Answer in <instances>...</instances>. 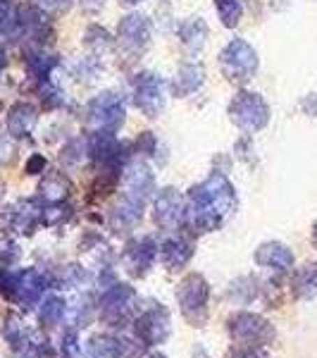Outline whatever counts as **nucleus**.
Returning <instances> with one entry per match:
<instances>
[{
    "label": "nucleus",
    "instance_id": "nucleus-1",
    "mask_svg": "<svg viewBox=\"0 0 317 358\" xmlns=\"http://www.w3.org/2000/svg\"><path fill=\"white\" fill-rule=\"evenodd\" d=\"M236 208V194L229 179L215 172L205 179L203 184L191 189L189 194V206L184 210V222L200 232H212L227 220Z\"/></svg>",
    "mask_w": 317,
    "mask_h": 358
},
{
    "label": "nucleus",
    "instance_id": "nucleus-2",
    "mask_svg": "<svg viewBox=\"0 0 317 358\" xmlns=\"http://www.w3.org/2000/svg\"><path fill=\"white\" fill-rule=\"evenodd\" d=\"M220 67L229 82L244 84L256 77L258 72V53L244 38H234L220 53Z\"/></svg>",
    "mask_w": 317,
    "mask_h": 358
},
{
    "label": "nucleus",
    "instance_id": "nucleus-3",
    "mask_svg": "<svg viewBox=\"0 0 317 358\" xmlns=\"http://www.w3.org/2000/svg\"><path fill=\"white\" fill-rule=\"evenodd\" d=\"M229 117L232 122L244 131H260L270 122V108L263 101V96L251 94V91H241L234 96L232 106H229Z\"/></svg>",
    "mask_w": 317,
    "mask_h": 358
},
{
    "label": "nucleus",
    "instance_id": "nucleus-4",
    "mask_svg": "<svg viewBox=\"0 0 317 358\" xmlns=\"http://www.w3.org/2000/svg\"><path fill=\"white\" fill-rule=\"evenodd\" d=\"M207 282L203 275L193 273L186 275L182 280L179 289H177V299H179L182 313L193 322V325H200L205 320V306H207Z\"/></svg>",
    "mask_w": 317,
    "mask_h": 358
},
{
    "label": "nucleus",
    "instance_id": "nucleus-5",
    "mask_svg": "<svg viewBox=\"0 0 317 358\" xmlns=\"http://www.w3.org/2000/svg\"><path fill=\"white\" fill-rule=\"evenodd\" d=\"M229 334L236 344H249V346H263L270 344L274 337V330L265 317L256 313H236L229 317Z\"/></svg>",
    "mask_w": 317,
    "mask_h": 358
},
{
    "label": "nucleus",
    "instance_id": "nucleus-6",
    "mask_svg": "<svg viewBox=\"0 0 317 358\" xmlns=\"http://www.w3.org/2000/svg\"><path fill=\"white\" fill-rule=\"evenodd\" d=\"M86 120L96 131H115L124 122V103L117 94H101L86 108Z\"/></svg>",
    "mask_w": 317,
    "mask_h": 358
},
{
    "label": "nucleus",
    "instance_id": "nucleus-7",
    "mask_svg": "<svg viewBox=\"0 0 317 358\" xmlns=\"http://www.w3.org/2000/svg\"><path fill=\"white\" fill-rule=\"evenodd\" d=\"M167 101V84L158 74H141L134 86V103L148 117H158Z\"/></svg>",
    "mask_w": 317,
    "mask_h": 358
},
{
    "label": "nucleus",
    "instance_id": "nucleus-8",
    "mask_svg": "<svg viewBox=\"0 0 317 358\" xmlns=\"http://www.w3.org/2000/svg\"><path fill=\"white\" fill-rule=\"evenodd\" d=\"M119 43H122L124 50L129 53H143L151 43V22H148L146 15H126L122 22H119Z\"/></svg>",
    "mask_w": 317,
    "mask_h": 358
},
{
    "label": "nucleus",
    "instance_id": "nucleus-9",
    "mask_svg": "<svg viewBox=\"0 0 317 358\" xmlns=\"http://www.w3.org/2000/svg\"><path fill=\"white\" fill-rule=\"evenodd\" d=\"M45 289V280L38 270L29 268V270H22V273L13 275V282H10V299H15L17 303L22 306H34L41 299V294Z\"/></svg>",
    "mask_w": 317,
    "mask_h": 358
},
{
    "label": "nucleus",
    "instance_id": "nucleus-10",
    "mask_svg": "<svg viewBox=\"0 0 317 358\" xmlns=\"http://www.w3.org/2000/svg\"><path fill=\"white\" fill-rule=\"evenodd\" d=\"M136 294L126 285H112L101 299V315L105 322H119L129 315Z\"/></svg>",
    "mask_w": 317,
    "mask_h": 358
},
{
    "label": "nucleus",
    "instance_id": "nucleus-11",
    "mask_svg": "<svg viewBox=\"0 0 317 358\" xmlns=\"http://www.w3.org/2000/svg\"><path fill=\"white\" fill-rule=\"evenodd\" d=\"M124 179H126L124 199L143 208V206H146V201L151 199L153 189H155L153 172L148 170V167L143 165V163H131L129 167H126Z\"/></svg>",
    "mask_w": 317,
    "mask_h": 358
},
{
    "label": "nucleus",
    "instance_id": "nucleus-12",
    "mask_svg": "<svg viewBox=\"0 0 317 358\" xmlns=\"http://www.w3.org/2000/svg\"><path fill=\"white\" fill-rule=\"evenodd\" d=\"M184 210H186V206H184V199L182 194L177 192V189L167 187L163 192L158 194V199H155V222L160 224V227H179L184 222Z\"/></svg>",
    "mask_w": 317,
    "mask_h": 358
},
{
    "label": "nucleus",
    "instance_id": "nucleus-13",
    "mask_svg": "<svg viewBox=\"0 0 317 358\" xmlns=\"http://www.w3.org/2000/svg\"><path fill=\"white\" fill-rule=\"evenodd\" d=\"M170 334V315L163 308H153L148 310L146 315L138 317L136 322V337L141 339L143 344H160L167 339Z\"/></svg>",
    "mask_w": 317,
    "mask_h": 358
},
{
    "label": "nucleus",
    "instance_id": "nucleus-14",
    "mask_svg": "<svg viewBox=\"0 0 317 358\" xmlns=\"http://www.w3.org/2000/svg\"><path fill=\"white\" fill-rule=\"evenodd\" d=\"M155 253H158V248H155L153 239H136V241H131L129 248H126L124 261L129 263V268L134 275H143L153 265Z\"/></svg>",
    "mask_w": 317,
    "mask_h": 358
},
{
    "label": "nucleus",
    "instance_id": "nucleus-15",
    "mask_svg": "<svg viewBox=\"0 0 317 358\" xmlns=\"http://www.w3.org/2000/svg\"><path fill=\"white\" fill-rule=\"evenodd\" d=\"M256 261L260 265H267L272 270H291L293 268V253L284 244H277V241H267L256 251Z\"/></svg>",
    "mask_w": 317,
    "mask_h": 358
},
{
    "label": "nucleus",
    "instance_id": "nucleus-16",
    "mask_svg": "<svg viewBox=\"0 0 317 358\" xmlns=\"http://www.w3.org/2000/svg\"><path fill=\"white\" fill-rule=\"evenodd\" d=\"M38 122V110L31 103H17L10 108L8 115V131L13 136H27Z\"/></svg>",
    "mask_w": 317,
    "mask_h": 358
},
{
    "label": "nucleus",
    "instance_id": "nucleus-17",
    "mask_svg": "<svg viewBox=\"0 0 317 358\" xmlns=\"http://www.w3.org/2000/svg\"><path fill=\"white\" fill-rule=\"evenodd\" d=\"M89 155L96 163H115L119 158V143L112 131H96L89 138Z\"/></svg>",
    "mask_w": 317,
    "mask_h": 358
},
{
    "label": "nucleus",
    "instance_id": "nucleus-18",
    "mask_svg": "<svg viewBox=\"0 0 317 358\" xmlns=\"http://www.w3.org/2000/svg\"><path fill=\"white\" fill-rule=\"evenodd\" d=\"M191 256H193V246H191V241L184 239V236H179V239L165 241V246H163V263L170 270L184 268V265L191 261Z\"/></svg>",
    "mask_w": 317,
    "mask_h": 358
},
{
    "label": "nucleus",
    "instance_id": "nucleus-19",
    "mask_svg": "<svg viewBox=\"0 0 317 358\" xmlns=\"http://www.w3.org/2000/svg\"><path fill=\"white\" fill-rule=\"evenodd\" d=\"M205 79V69L200 65H184L179 72H177V79H175V94L177 96H189L193 94L196 89H198L200 84H203Z\"/></svg>",
    "mask_w": 317,
    "mask_h": 358
},
{
    "label": "nucleus",
    "instance_id": "nucleus-20",
    "mask_svg": "<svg viewBox=\"0 0 317 358\" xmlns=\"http://www.w3.org/2000/svg\"><path fill=\"white\" fill-rule=\"evenodd\" d=\"M69 189H72V184L67 182V177L60 175V172H53V175H48L43 179L41 196L45 201H50V203H62V201L67 199Z\"/></svg>",
    "mask_w": 317,
    "mask_h": 358
},
{
    "label": "nucleus",
    "instance_id": "nucleus-21",
    "mask_svg": "<svg viewBox=\"0 0 317 358\" xmlns=\"http://www.w3.org/2000/svg\"><path fill=\"white\" fill-rule=\"evenodd\" d=\"M293 292L298 299H315L317 296V263H308L298 270L293 280Z\"/></svg>",
    "mask_w": 317,
    "mask_h": 358
},
{
    "label": "nucleus",
    "instance_id": "nucleus-22",
    "mask_svg": "<svg viewBox=\"0 0 317 358\" xmlns=\"http://www.w3.org/2000/svg\"><path fill=\"white\" fill-rule=\"evenodd\" d=\"M207 38V24L203 20H191L182 27V43L186 45L189 50H200L205 45Z\"/></svg>",
    "mask_w": 317,
    "mask_h": 358
},
{
    "label": "nucleus",
    "instance_id": "nucleus-23",
    "mask_svg": "<svg viewBox=\"0 0 317 358\" xmlns=\"http://www.w3.org/2000/svg\"><path fill=\"white\" fill-rule=\"evenodd\" d=\"M65 313H67V303L62 301L60 296H48L43 301L41 310H38V315H41V322H43V325H48V327L57 325V322L65 317Z\"/></svg>",
    "mask_w": 317,
    "mask_h": 358
},
{
    "label": "nucleus",
    "instance_id": "nucleus-24",
    "mask_svg": "<svg viewBox=\"0 0 317 358\" xmlns=\"http://www.w3.org/2000/svg\"><path fill=\"white\" fill-rule=\"evenodd\" d=\"M215 8H217V15H220L224 27L234 29L236 24H239L241 13H244L241 0H215Z\"/></svg>",
    "mask_w": 317,
    "mask_h": 358
},
{
    "label": "nucleus",
    "instance_id": "nucleus-25",
    "mask_svg": "<svg viewBox=\"0 0 317 358\" xmlns=\"http://www.w3.org/2000/svg\"><path fill=\"white\" fill-rule=\"evenodd\" d=\"M89 351L94 358H117L119 356V344L112 337H94L89 342Z\"/></svg>",
    "mask_w": 317,
    "mask_h": 358
},
{
    "label": "nucleus",
    "instance_id": "nucleus-26",
    "mask_svg": "<svg viewBox=\"0 0 317 358\" xmlns=\"http://www.w3.org/2000/svg\"><path fill=\"white\" fill-rule=\"evenodd\" d=\"M86 155H89V143L72 141L65 151H62V163H65V165H77V163H82Z\"/></svg>",
    "mask_w": 317,
    "mask_h": 358
},
{
    "label": "nucleus",
    "instance_id": "nucleus-27",
    "mask_svg": "<svg viewBox=\"0 0 317 358\" xmlns=\"http://www.w3.org/2000/svg\"><path fill=\"white\" fill-rule=\"evenodd\" d=\"M251 277H246V280H241V282H236V285L229 289V299H232L234 303H249L253 296H256V287H251L249 289V285H251Z\"/></svg>",
    "mask_w": 317,
    "mask_h": 358
},
{
    "label": "nucleus",
    "instance_id": "nucleus-28",
    "mask_svg": "<svg viewBox=\"0 0 317 358\" xmlns=\"http://www.w3.org/2000/svg\"><path fill=\"white\" fill-rule=\"evenodd\" d=\"M55 60L53 57H45V55H36L29 60V67H31V72L36 74L38 79H45L50 74V69H53Z\"/></svg>",
    "mask_w": 317,
    "mask_h": 358
},
{
    "label": "nucleus",
    "instance_id": "nucleus-29",
    "mask_svg": "<svg viewBox=\"0 0 317 358\" xmlns=\"http://www.w3.org/2000/svg\"><path fill=\"white\" fill-rule=\"evenodd\" d=\"M229 358H270L260 346H249V344H239L236 349L229 351Z\"/></svg>",
    "mask_w": 317,
    "mask_h": 358
},
{
    "label": "nucleus",
    "instance_id": "nucleus-30",
    "mask_svg": "<svg viewBox=\"0 0 317 358\" xmlns=\"http://www.w3.org/2000/svg\"><path fill=\"white\" fill-rule=\"evenodd\" d=\"M62 356L65 358H79V344H77V332L69 330L62 337Z\"/></svg>",
    "mask_w": 317,
    "mask_h": 358
},
{
    "label": "nucleus",
    "instance_id": "nucleus-31",
    "mask_svg": "<svg viewBox=\"0 0 317 358\" xmlns=\"http://www.w3.org/2000/svg\"><path fill=\"white\" fill-rule=\"evenodd\" d=\"M45 167H48V160L41 153H34L27 160V175H41V172H45Z\"/></svg>",
    "mask_w": 317,
    "mask_h": 358
},
{
    "label": "nucleus",
    "instance_id": "nucleus-32",
    "mask_svg": "<svg viewBox=\"0 0 317 358\" xmlns=\"http://www.w3.org/2000/svg\"><path fill=\"white\" fill-rule=\"evenodd\" d=\"M36 3L45 13H65L69 5H72V0H36Z\"/></svg>",
    "mask_w": 317,
    "mask_h": 358
},
{
    "label": "nucleus",
    "instance_id": "nucleus-33",
    "mask_svg": "<svg viewBox=\"0 0 317 358\" xmlns=\"http://www.w3.org/2000/svg\"><path fill=\"white\" fill-rule=\"evenodd\" d=\"M10 282H13V275H10L8 270L0 268V292H3L5 296L10 294Z\"/></svg>",
    "mask_w": 317,
    "mask_h": 358
},
{
    "label": "nucleus",
    "instance_id": "nucleus-34",
    "mask_svg": "<svg viewBox=\"0 0 317 358\" xmlns=\"http://www.w3.org/2000/svg\"><path fill=\"white\" fill-rule=\"evenodd\" d=\"M8 67V57H5V53L0 50V74H3V69Z\"/></svg>",
    "mask_w": 317,
    "mask_h": 358
},
{
    "label": "nucleus",
    "instance_id": "nucleus-35",
    "mask_svg": "<svg viewBox=\"0 0 317 358\" xmlns=\"http://www.w3.org/2000/svg\"><path fill=\"white\" fill-rule=\"evenodd\" d=\"M193 358H207V354L203 349H200V346H196V351H193Z\"/></svg>",
    "mask_w": 317,
    "mask_h": 358
},
{
    "label": "nucleus",
    "instance_id": "nucleus-36",
    "mask_svg": "<svg viewBox=\"0 0 317 358\" xmlns=\"http://www.w3.org/2000/svg\"><path fill=\"white\" fill-rule=\"evenodd\" d=\"M122 5H136V3H141V0H119Z\"/></svg>",
    "mask_w": 317,
    "mask_h": 358
},
{
    "label": "nucleus",
    "instance_id": "nucleus-37",
    "mask_svg": "<svg viewBox=\"0 0 317 358\" xmlns=\"http://www.w3.org/2000/svg\"><path fill=\"white\" fill-rule=\"evenodd\" d=\"M313 241H315V246H317V222H315V229H313Z\"/></svg>",
    "mask_w": 317,
    "mask_h": 358
},
{
    "label": "nucleus",
    "instance_id": "nucleus-38",
    "mask_svg": "<svg viewBox=\"0 0 317 358\" xmlns=\"http://www.w3.org/2000/svg\"><path fill=\"white\" fill-rule=\"evenodd\" d=\"M151 358H167V356H163V354H155V356H151Z\"/></svg>",
    "mask_w": 317,
    "mask_h": 358
}]
</instances>
